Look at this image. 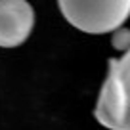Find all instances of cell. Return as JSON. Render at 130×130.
<instances>
[{
	"label": "cell",
	"instance_id": "cell-1",
	"mask_svg": "<svg viewBox=\"0 0 130 130\" xmlns=\"http://www.w3.org/2000/svg\"><path fill=\"white\" fill-rule=\"evenodd\" d=\"M94 117L109 130H130V50L119 59H109Z\"/></svg>",
	"mask_w": 130,
	"mask_h": 130
},
{
	"label": "cell",
	"instance_id": "cell-2",
	"mask_svg": "<svg viewBox=\"0 0 130 130\" xmlns=\"http://www.w3.org/2000/svg\"><path fill=\"white\" fill-rule=\"evenodd\" d=\"M59 10L75 29L90 35L115 32L130 17V0H61Z\"/></svg>",
	"mask_w": 130,
	"mask_h": 130
},
{
	"label": "cell",
	"instance_id": "cell-3",
	"mask_svg": "<svg viewBox=\"0 0 130 130\" xmlns=\"http://www.w3.org/2000/svg\"><path fill=\"white\" fill-rule=\"evenodd\" d=\"M35 10L25 0H0V48H15L29 38Z\"/></svg>",
	"mask_w": 130,
	"mask_h": 130
},
{
	"label": "cell",
	"instance_id": "cell-4",
	"mask_svg": "<svg viewBox=\"0 0 130 130\" xmlns=\"http://www.w3.org/2000/svg\"><path fill=\"white\" fill-rule=\"evenodd\" d=\"M115 50H122V52H128L130 50V29L126 27H121L119 31H115L113 35V40H111Z\"/></svg>",
	"mask_w": 130,
	"mask_h": 130
}]
</instances>
